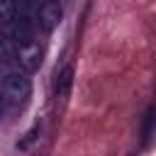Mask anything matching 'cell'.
<instances>
[{
    "label": "cell",
    "instance_id": "cell-7",
    "mask_svg": "<svg viewBox=\"0 0 156 156\" xmlns=\"http://www.w3.org/2000/svg\"><path fill=\"white\" fill-rule=\"evenodd\" d=\"M15 41H12V37L10 34H5L2 37V41H0V51H2V63H10V61H15Z\"/></svg>",
    "mask_w": 156,
    "mask_h": 156
},
{
    "label": "cell",
    "instance_id": "cell-6",
    "mask_svg": "<svg viewBox=\"0 0 156 156\" xmlns=\"http://www.w3.org/2000/svg\"><path fill=\"white\" fill-rule=\"evenodd\" d=\"M71 83H73V68L66 66V68L58 73V80H56V98H66Z\"/></svg>",
    "mask_w": 156,
    "mask_h": 156
},
{
    "label": "cell",
    "instance_id": "cell-2",
    "mask_svg": "<svg viewBox=\"0 0 156 156\" xmlns=\"http://www.w3.org/2000/svg\"><path fill=\"white\" fill-rule=\"evenodd\" d=\"M7 34H10L12 41L17 44V49H20V46H27V44L34 41V24H32V20H29L27 15H17V20L10 24V32H7Z\"/></svg>",
    "mask_w": 156,
    "mask_h": 156
},
{
    "label": "cell",
    "instance_id": "cell-4",
    "mask_svg": "<svg viewBox=\"0 0 156 156\" xmlns=\"http://www.w3.org/2000/svg\"><path fill=\"white\" fill-rule=\"evenodd\" d=\"M17 58H20V63H22V68H24V71H34V68H39L41 51H39V46L32 41V44H27V46H20V49H17Z\"/></svg>",
    "mask_w": 156,
    "mask_h": 156
},
{
    "label": "cell",
    "instance_id": "cell-1",
    "mask_svg": "<svg viewBox=\"0 0 156 156\" xmlns=\"http://www.w3.org/2000/svg\"><path fill=\"white\" fill-rule=\"evenodd\" d=\"M29 93H32V80L27 78V71H7L2 76V100H5V107L24 105Z\"/></svg>",
    "mask_w": 156,
    "mask_h": 156
},
{
    "label": "cell",
    "instance_id": "cell-5",
    "mask_svg": "<svg viewBox=\"0 0 156 156\" xmlns=\"http://www.w3.org/2000/svg\"><path fill=\"white\" fill-rule=\"evenodd\" d=\"M20 15V0H0V20L2 24H12Z\"/></svg>",
    "mask_w": 156,
    "mask_h": 156
},
{
    "label": "cell",
    "instance_id": "cell-3",
    "mask_svg": "<svg viewBox=\"0 0 156 156\" xmlns=\"http://www.w3.org/2000/svg\"><path fill=\"white\" fill-rule=\"evenodd\" d=\"M39 24L46 29V32H51L58 22H61V17H63V10H61V5L56 2V0H44L41 5H39Z\"/></svg>",
    "mask_w": 156,
    "mask_h": 156
}]
</instances>
